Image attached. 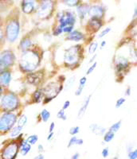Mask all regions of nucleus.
<instances>
[{
	"label": "nucleus",
	"instance_id": "obj_1",
	"mask_svg": "<svg viewBox=\"0 0 137 159\" xmlns=\"http://www.w3.org/2000/svg\"><path fill=\"white\" fill-rule=\"evenodd\" d=\"M39 57L36 52L25 51L21 57L20 67L25 72H32L38 67Z\"/></svg>",
	"mask_w": 137,
	"mask_h": 159
},
{
	"label": "nucleus",
	"instance_id": "obj_2",
	"mask_svg": "<svg viewBox=\"0 0 137 159\" xmlns=\"http://www.w3.org/2000/svg\"><path fill=\"white\" fill-rule=\"evenodd\" d=\"M80 54H81V49L79 45L73 46L65 51L64 61L65 63L68 66L75 65L80 60Z\"/></svg>",
	"mask_w": 137,
	"mask_h": 159
},
{
	"label": "nucleus",
	"instance_id": "obj_3",
	"mask_svg": "<svg viewBox=\"0 0 137 159\" xmlns=\"http://www.w3.org/2000/svg\"><path fill=\"white\" fill-rule=\"evenodd\" d=\"M1 107L7 111H12L18 107V97L13 93L6 94L1 99Z\"/></svg>",
	"mask_w": 137,
	"mask_h": 159
},
{
	"label": "nucleus",
	"instance_id": "obj_4",
	"mask_svg": "<svg viewBox=\"0 0 137 159\" xmlns=\"http://www.w3.org/2000/svg\"><path fill=\"white\" fill-rule=\"evenodd\" d=\"M16 120L17 117L15 114L11 113V112L4 113L0 117V131H9L16 123Z\"/></svg>",
	"mask_w": 137,
	"mask_h": 159
},
{
	"label": "nucleus",
	"instance_id": "obj_5",
	"mask_svg": "<svg viewBox=\"0 0 137 159\" xmlns=\"http://www.w3.org/2000/svg\"><path fill=\"white\" fill-rule=\"evenodd\" d=\"M19 34V24L16 20H12L6 27V37L10 42L16 41Z\"/></svg>",
	"mask_w": 137,
	"mask_h": 159
},
{
	"label": "nucleus",
	"instance_id": "obj_6",
	"mask_svg": "<svg viewBox=\"0 0 137 159\" xmlns=\"http://www.w3.org/2000/svg\"><path fill=\"white\" fill-rule=\"evenodd\" d=\"M54 10V3L51 0H42L38 9V16L40 18H47L51 15Z\"/></svg>",
	"mask_w": 137,
	"mask_h": 159
},
{
	"label": "nucleus",
	"instance_id": "obj_7",
	"mask_svg": "<svg viewBox=\"0 0 137 159\" xmlns=\"http://www.w3.org/2000/svg\"><path fill=\"white\" fill-rule=\"evenodd\" d=\"M19 150L18 143H11L7 145L2 152V159H15Z\"/></svg>",
	"mask_w": 137,
	"mask_h": 159
},
{
	"label": "nucleus",
	"instance_id": "obj_8",
	"mask_svg": "<svg viewBox=\"0 0 137 159\" xmlns=\"http://www.w3.org/2000/svg\"><path fill=\"white\" fill-rule=\"evenodd\" d=\"M76 22V16L72 11H64L59 16V27L64 28L68 25H73Z\"/></svg>",
	"mask_w": 137,
	"mask_h": 159
},
{
	"label": "nucleus",
	"instance_id": "obj_9",
	"mask_svg": "<svg viewBox=\"0 0 137 159\" xmlns=\"http://www.w3.org/2000/svg\"><path fill=\"white\" fill-rule=\"evenodd\" d=\"M15 55L11 51L7 50L3 52L0 57V72L7 69L15 62Z\"/></svg>",
	"mask_w": 137,
	"mask_h": 159
},
{
	"label": "nucleus",
	"instance_id": "obj_10",
	"mask_svg": "<svg viewBox=\"0 0 137 159\" xmlns=\"http://www.w3.org/2000/svg\"><path fill=\"white\" fill-rule=\"evenodd\" d=\"M62 89L63 87L61 85H58L56 83H50L48 86H46L44 91L45 94L50 98V99H52L61 92Z\"/></svg>",
	"mask_w": 137,
	"mask_h": 159
},
{
	"label": "nucleus",
	"instance_id": "obj_11",
	"mask_svg": "<svg viewBox=\"0 0 137 159\" xmlns=\"http://www.w3.org/2000/svg\"><path fill=\"white\" fill-rule=\"evenodd\" d=\"M42 78H43V72H31L26 76L27 81L34 85L39 84L42 81Z\"/></svg>",
	"mask_w": 137,
	"mask_h": 159
},
{
	"label": "nucleus",
	"instance_id": "obj_12",
	"mask_svg": "<svg viewBox=\"0 0 137 159\" xmlns=\"http://www.w3.org/2000/svg\"><path fill=\"white\" fill-rule=\"evenodd\" d=\"M128 67V61L122 56H118L116 58V69L118 72H122Z\"/></svg>",
	"mask_w": 137,
	"mask_h": 159
},
{
	"label": "nucleus",
	"instance_id": "obj_13",
	"mask_svg": "<svg viewBox=\"0 0 137 159\" xmlns=\"http://www.w3.org/2000/svg\"><path fill=\"white\" fill-rule=\"evenodd\" d=\"M104 13H105V11L101 6H93V7L89 8L88 14L92 18H97L101 19V18H102L103 15H104Z\"/></svg>",
	"mask_w": 137,
	"mask_h": 159
},
{
	"label": "nucleus",
	"instance_id": "obj_14",
	"mask_svg": "<svg viewBox=\"0 0 137 159\" xmlns=\"http://www.w3.org/2000/svg\"><path fill=\"white\" fill-rule=\"evenodd\" d=\"M34 2L33 0H23L22 2V10L25 14H31L34 11Z\"/></svg>",
	"mask_w": 137,
	"mask_h": 159
},
{
	"label": "nucleus",
	"instance_id": "obj_15",
	"mask_svg": "<svg viewBox=\"0 0 137 159\" xmlns=\"http://www.w3.org/2000/svg\"><path fill=\"white\" fill-rule=\"evenodd\" d=\"M84 35L82 33L78 30H73L72 32L68 34V36L67 37V39L73 42H80L83 40Z\"/></svg>",
	"mask_w": 137,
	"mask_h": 159
},
{
	"label": "nucleus",
	"instance_id": "obj_16",
	"mask_svg": "<svg viewBox=\"0 0 137 159\" xmlns=\"http://www.w3.org/2000/svg\"><path fill=\"white\" fill-rule=\"evenodd\" d=\"M11 72L7 71H3L0 74V84L3 86H8L11 83Z\"/></svg>",
	"mask_w": 137,
	"mask_h": 159
},
{
	"label": "nucleus",
	"instance_id": "obj_17",
	"mask_svg": "<svg viewBox=\"0 0 137 159\" xmlns=\"http://www.w3.org/2000/svg\"><path fill=\"white\" fill-rule=\"evenodd\" d=\"M89 128H90L91 131L95 134L96 135H98V136H101L105 133V127H101L100 125L98 124H91L89 126Z\"/></svg>",
	"mask_w": 137,
	"mask_h": 159
},
{
	"label": "nucleus",
	"instance_id": "obj_18",
	"mask_svg": "<svg viewBox=\"0 0 137 159\" xmlns=\"http://www.w3.org/2000/svg\"><path fill=\"white\" fill-rule=\"evenodd\" d=\"M88 25H89V27L92 30L97 31L102 26V22H101L100 18H92L89 20V22H88Z\"/></svg>",
	"mask_w": 137,
	"mask_h": 159
},
{
	"label": "nucleus",
	"instance_id": "obj_19",
	"mask_svg": "<svg viewBox=\"0 0 137 159\" xmlns=\"http://www.w3.org/2000/svg\"><path fill=\"white\" fill-rule=\"evenodd\" d=\"M90 99H91V96H88V98L85 99V101L84 102L83 105H82L81 108H80L79 111H78V118H79V119H81V118L85 116V112H86L87 109H88V104H89V102H90Z\"/></svg>",
	"mask_w": 137,
	"mask_h": 159
},
{
	"label": "nucleus",
	"instance_id": "obj_20",
	"mask_svg": "<svg viewBox=\"0 0 137 159\" xmlns=\"http://www.w3.org/2000/svg\"><path fill=\"white\" fill-rule=\"evenodd\" d=\"M88 10H89V7L86 4H81V5H80L78 7V13L80 18L83 19L88 13Z\"/></svg>",
	"mask_w": 137,
	"mask_h": 159
},
{
	"label": "nucleus",
	"instance_id": "obj_21",
	"mask_svg": "<svg viewBox=\"0 0 137 159\" xmlns=\"http://www.w3.org/2000/svg\"><path fill=\"white\" fill-rule=\"evenodd\" d=\"M31 150V145L29 144L26 141H24L20 145V152L23 156L26 155Z\"/></svg>",
	"mask_w": 137,
	"mask_h": 159
},
{
	"label": "nucleus",
	"instance_id": "obj_22",
	"mask_svg": "<svg viewBox=\"0 0 137 159\" xmlns=\"http://www.w3.org/2000/svg\"><path fill=\"white\" fill-rule=\"evenodd\" d=\"M32 45V42L31 40L29 39L28 38H26L22 40L21 43H20V48L23 51H26L27 49H29L30 47Z\"/></svg>",
	"mask_w": 137,
	"mask_h": 159
},
{
	"label": "nucleus",
	"instance_id": "obj_23",
	"mask_svg": "<svg viewBox=\"0 0 137 159\" xmlns=\"http://www.w3.org/2000/svg\"><path fill=\"white\" fill-rule=\"evenodd\" d=\"M114 137H115V133L111 130H108L104 134V141L105 143H110L114 139Z\"/></svg>",
	"mask_w": 137,
	"mask_h": 159
},
{
	"label": "nucleus",
	"instance_id": "obj_24",
	"mask_svg": "<svg viewBox=\"0 0 137 159\" xmlns=\"http://www.w3.org/2000/svg\"><path fill=\"white\" fill-rule=\"evenodd\" d=\"M22 128H23V127H20V126H16V127H14V128L12 129V130L11 131V134H10L11 137L15 138L17 137V136L19 135V134L21 133V131H22Z\"/></svg>",
	"mask_w": 137,
	"mask_h": 159
},
{
	"label": "nucleus",
	"instance_id": "obj_25",
	"mask_svg": "<svg viewBox=\"0 0 137 159\" xmlns=\"http://www.w3.org/2000/svg\"><path fill=\"white\" fill-rule=\"evenodd\" d=\"M41 118L43 122H47L50 118V112L46 109H43L41 112Z\"/></svg>",
	"mask_w": 137,
	"mask_h": 159
},
{
	"label": "nucleus",
	"instance_id": "obj_26",
	"mask_svg": "<svg viewBox=\"0 0 137 159\" xmlns=\"http://www.w3.org/2000/svg\"><path fill=\"white\" fill-rule=\"evenodd\" d=\"M26 141L29 143V144L34 145L38 141V136L36 135V134H33V135H31L27 138V139Z\"/></svg>",
	"mask_w": 137,
	"mask_h": 159
},
{
	"label": "nucleus",
	"instance_id": "obj_27",
	"mask_svg": "<svg viewBox=\"0 0 137 159\" xmlns=\"http://www.w3.org/2000/svg\"><path fill=\"white\" fill-rule=\"evenodd\" d=\"M42 97V91H40V90L36 91V92L34 93V95H33V98H34V101L37 102V103L41 101Z\"/></svg>",
	"mask_w": 137,
	"mask_h": 159
},
{
	"label": "nucleus",
	"instance_id": "obj_28",
	"mask_svg": "<svg viewBox=\"0 0 137 159\" xmlns=\"http://www.w3.org/2000/svg\"><path fill=\"white\" fill-rule=\"evenodd\" d=\"M120 127H121V121H119V122H117V123H114V124H112V126L110 127V128H109V130H111V131L116 133V132H117L118 130H120Z\"/></svg>",
	"mask_w": 137,
	"mask_h": 159
},
{
	"label": "nucleus",
	"instance_id": "obj_29",
	"mask_svg": "<svg viewBox=\"0 0 137 159\" xmlns=\"http://www.w3.org/2000/svg\"><path fill=\"white\" fill-rule=\"evenodd\" d=\"M27 123V118L25 115H22L21 117L18 119V126H20V127H24L26 124Z\"/></svg>",
	"mask_w": 137,
	"mask_h": 159
},
{
	"label": "nucleus",
	"instance_id": "obj_30",
	"mask_svg": "<svg viewBox=\"0 0 137 159\" xmlns=\"http://www.w3.org/2000/svg\"><path fill=\"white\" fill-rule=\"evenodd\" d=\"M97 42H92V43L89 45V47H88V53H89V54H93L94 52H96V50H97Z\"/></svg>",
	"mask_w": 137,
	"mask_h": 159
},
{
	"label": "nucleus",
	"instance_id": "obj_31",
	"mask_svg": "<svg viewBox=\"0 0 137 159\" xmlns=\"http://www.w3.org/2000/svg\"><path fill=\"white\" fill-rule=\"evenodd\" d=\"M64 2L68 7H75L78 5L80 0H64Z\"/></svg>",
	"mask_w": 137,
	"mask_h": 159
},
{
	"label": "nucleus",
	"instance_id": "obj_32",
	"mask_svg": "<svg viewBox=\"0 0 137 159\" xmlns=\"http://www.w3.org/2000/svg\"><path fill=\"white\" fill-rule=\"evenodd\" d=\"M57 116H58V119H62V120H66L67 119V116H66V114H65V110H63V109H61V110L58 112Z\"/></svg>",
	"mask_w": 137,
	"mask_h": 159
},
{
	"label": "nucleus",
	"instance_id": "obj_33",
	"mask_svg": "<svg viewBox=\"0 0 137 159\" xmlns=\"http://www.w3.org/2000/svg\"><path fill=\"white\" fill-rule=\"evenodd\" d=\"M128 157L129 159H136L137 158V150H133L128 151Z\"/></svg>",
	"mask_w": 137,
	"mask_h": 159
},
{
	"label": "nucleus",
	"instance_id": "obj_34",
	"mask_svg": "<svg viewBox=\"0 0 137 159\" xmlns=\"http://www.w3.org/2000/svg\"><path fill=\"white\" fill-rule=\"evenodd\" d=\"M125 101H126V99L125 98H120V99H118L116 103V108H120L125 103Z\"/></svg>",
	"mask_w": 137,
	"mask_h": 159
},
{
	"label": "nucleus",
	"instance_id": "obj_35",
	"mask_svg": "<svg viewBox=\"0 0 137 159\" xmlns=\"http://www.w3.org/2000/svg\"><path fill=\"white\" fill-rule=\"evenodd\" d=\"M110 31H111V28L110 27H108V28H106V29L103 30L101 32V34H99V36H98V38H104V37L106 36L108 33L110 32Z\"/></svg>",
	"mask_w": 137,
	"mask_h": 159
},
{
	"label": "nucleus",
	"instance_id": "obj_36",
	"mask_svg": "<svg viewBox=\"0 0 137 159\" xmlns=\"http://www.w3.org/2000/svg\"><path fill=\"white\" fill-rule=\"evenodd\" d=\"M77 140H78V138H77L75 135L73 136V137L70 139V140H69V142H68V148L73 147V146H74V145H76Z\"/></svg>",
	"mask_w": 137,
	"mask_h": 159
},
{
	"label": "nucleus",
	"instance_id": "obj_37",
	"mask_svg": "<svg viewBox=\"0 0 137 159\" xmlns=\"http://www.w3.org/2000/svg\"><path fill=\"white\" fill-rule=\"evenodd\" d=\"M80 131V127H73L69 130V134L71 135H76L77 134H78Z\"/></svg>",
	"mask_w": 137,
	"mask_h": 159
},
{
	"label": "nucleus",
	"instance_id": "obj_38",
	"mask_svg": "<svg viewBox=\"0 0 137 159\" xmlns=\"http://www.w3.org/2000/svg\"><path fill=\"white\" fill-rule=\"evenodd\" d=\"M97 62H95L94 64H92V65L90 66V68H88V69L87 70L86 75L91 74V73H92V72L95 70L96 67H97Z\"/></svg>",
	"mask_w": 137,
	"mask_h": 159
},
{
	"label": "nucleus",
	"instance_id": "obj_39",
	"mask_svg": "<svg viewBox=\"0 0 137 159\" xmlns=\"http://www.w3.org/2000/svg\"><path fill=\"white\" fill-rule=\"evenodd\" d=\"M84 88H85V86H83V85H79V87L78 88V89H77L76 92H75V95H76L77 96H81V94L82 93V92H83L84 90Z\"/></svg>",
	"mask_w": 137,
	"mask_h": 159
},
{
	"label": "nucleus",
	"instance_id": "obj_40",
	"mask_svg": "<svg viewBox=\"0 0 137 159\" xmlns=\"http://www.w3.org/2000/svg\"><path fill=\"white\" fill-rule=\"evenodd\" d=\"M73 30V25H68V26H65V27L62 28V32L64 33H71Z\"/></svg>",
	"mask_w": 137,
	"mask_h": 159
},
{
	"label": "nucleus",
	"instance_id": "obj_41",
	"mask_svg": "<svg viewBox=\"0 0 137 159\" xmlns=\"http://www.w3.org/2000/svg\"><path fill=\"white\" fill-rule=\"evenodd\" d=\"M101 154H102V156L104 158H107V157H108V155H109V149H108V147H106V148L104 149V150H102V153H101Z\"/></svg>",
	"mask_w": 137,
	"mask_h": 159
},
{
	"label": "nucleus",
	"instance_id": "obj_42",
	"mask_svg": "<svg viewBox=\"0 0 137 159\" xmlns=\"http://www.w3.org/2000/svg\"><path fill=\"white\" fill-rule=\"evenodd\" d=\"M74 80H75V77H74V76H73V77L69 78L68 83H67L66 89H69V88L72 87V85L73 84V83H74Z\"/></svg>",
	"mask_w": 137,
	"mask_h": 159
},
{
	"label": "nucleus",
	"instance_id": "obj_43",
	"mask_svg": "<svg viewBox=\"0 0 137 159\" xmlns=\"http://www.w3.org/2000/svg\"><path fill=\"white\" fill-rule=\"evenodd\" d=\"M87 82V78L86 76H83V77H81L79 80V85H83L85 86V84Z\"/></svg>",
	"mask_w": 137,
	"mask_h": 159
},
{
	"label": "nucleus",
	"instance_id": "obj_44",
	"mask_svg": "<svg viewBox=\"0 0 137 159\" xmlns=\"http://www.w3.org/2000/svg\"><path fill=\"white\" fill-rule=\"evenodd\" d=\"M61 33H62V29H61V28H60L59 26H58L57 29H55V31H54V34L56 35V36H58V35L61 34Z\"/></svg>",
	"mask_w": 137,
	"mask_h": 159
},
{
	"label": "nucleus",
	"instance_id": "obj_45",
	"mask_svg": "<svg viewBox=\"0 0 137 159\" xmlns=\"http://www.w3.org/2000/svg\"><path fill=\"white\" fill-rule=\"evenodd\" d=\"M69 105H70V101L69 100H66L63 104V110H66L67 108H68Z\"/></svg>",
	"mask_w": 137,
	"mask_h": 159
},
{
	"label": "nucleus",
	"instance_id": "obj_46",
	"mask_svg": "<svg viewBox=\"0 0 137 159\" xmlns=\"http://www.w3.org/2000/svg\"><path fill=\"white\" fill-rule=\"evenodd\" d=\"M83 143H84L83 139H78V140H77L76 145H78V146H81V145L83 144Z\"/></svg>",
	"mask_w": 137,
	"mask_h": 159
},
{
	"label": "nucleus",
	"instance_id": "obj_47",
	"mask_svg": "<svg viewBox=\"0 0 137 159\" xmlns=\"http://www.w3.org/2000/svg\"><path fill=\"white\" fill-rule=\"evenodd\" d=\"M53 137H54V132H50L49 135L47 136V140L50 141V140H52Z\"/></svg>",
	"mask_w": 137,
	"mask_h": 159
},
{
	"label": "nucleus",
	"instance_id": "obj_48",
	"mask_svg": "<svg viewBox=\"0 0 137 159\" xmlns=\"http://www.w3.org/2000/svg\"><path fill=\"white\" fill-rule=\"evenodd\" d=\"M54 127H55V124H54V123L53 122V123H51L50 124V130H49V132H53L54 130Z\"/></svg>",
	"mask_w": 137,
	"mask_h": 159
},
{
	"label": "nucleus",
	"instance_id": "obj_49",
	"mask_svg": "<svg viewBox=\"0 0 137 159\" xmlns=\"http://www.w3.org/2000/svg\"><path fill=\"white\" fill-rule=\"evenodd\" d=\"M79 157H80V154H78V153H75V154L72 156L71 159H79Z\"/></svg>",
	"mask_w": 137,
	"mask_h": 159
},
{
	"label": "nucleus",
	"instance_id": "obj_50",
	"mask_svg": "<svg viewBox=\"0 0 137 159\" xmlns=\"http://www.w3.org/2000/svg\"><path fill=\"white\" fill-rule=\"evenodd\" d=\"M125 95H126V96H130V95H131V88L128 87V89H126V91H125Z\"/></svg>",
	"mask_w": 137,
	"mask_h": 159
},
{
	"label": "nucleus",
	"instance_id": "obj_51",
	"mask_svg": "<svg viewBox=\"0 0 137 159\" xmlns=\"http://www.w3.org/2000/svg\"><path fill=\"white\" fill-rule=\"evenodd\" d=\"M34 159H45V157H44V156L42 155V154H39V155H38L37 157H34Z\"/></svg>",
	"mask_w": 137,
	"mask_h": 159
},
{
	"label": "nucleus",
	"instance_id": "obj_52",
	"mask_svg": "<svg viewBox=\"0 0 137 159\" xmlns=\"http://www.w3.org/2000/svg\"><path fill=\"white\" fill-rule=\"evenodd\" d=\"M43 150H44V148L43 147H42V145H39V146H38V151L42 152Z\"/></svg>",
	"mask_w": 137,
	"mask_h": 159
},
{
	"label": "nucleus",
	"instance_id": "obj_53",
	"mask_svg": "<svg viewBox=\"0 0 137 159\" xmlns=\"http://www.w3.org/2000/svg\"><path fill=\"white\" fill-rule=\"evenodd\" d=\"M2 38H3V33H2V30H0V42L2 41Z\"/></svg>",
	"mask_w": 137,
	"mask_h": 159
},
{
	"label": "nucleus",
	"instance_id": "obj_54",
	"mask_svg": "<svg viewBox=\"0 0 137 159\" xmlns=\"http://www.w3.org/2000/svg\"><path fill=\"white\" fill-rule=\"evenodd\" d=\"M105 45H106V42H105V41H103V42H101V47H105Z\"/></svg>",
	"mask_w": 137,
	"mask_h": 159
},
{
	"label": "nucleus",
	"instance_id": "obj_55",
	"mask_svg": "<svg viewBox=\"0 0 137 159\" xmlns=\"http://www.w3.org/2000/svg\"><path fill=\"white\" fill-rule=\"evenodd\" d=\"M96 57H97V55H95V56H94V57H92V59H91V60H90V61H89V62H90V63H92V62H93V60H94V59H95V58H96Z\"/></svg>",
	"mask_w": 137,
	"mask_h": 159
},
{
	"label": "nucleus",
	"instance_id": "obj_56",
	"mask_svg": "<svg viewBox=\"0 0 137 159\" xmlns=\"http://www.w3.org/2000/svg\"><path fill=\"white\" fill-rule=\"evenodd\" d=\"M2 87H1V85H0V96H1V94H2Z\"/></svg>",
	"mask_w": 137,
	"mask_h": 159
},
{
	"label": "nucleus",
	"instance_id": "obj_57",
	"mask_svg": "<svg viewBox=\"0 0 137 159\" xmlns=\"http://www.w3.org/2000/svg\"><path fill=\"white\" fill-rule=\"evenodd\" d=\"M111 159H118V157H113V158H111Z\"/></svg>",
	"mask_w": 137,
	"mask_h": 159
}]
</instances>
